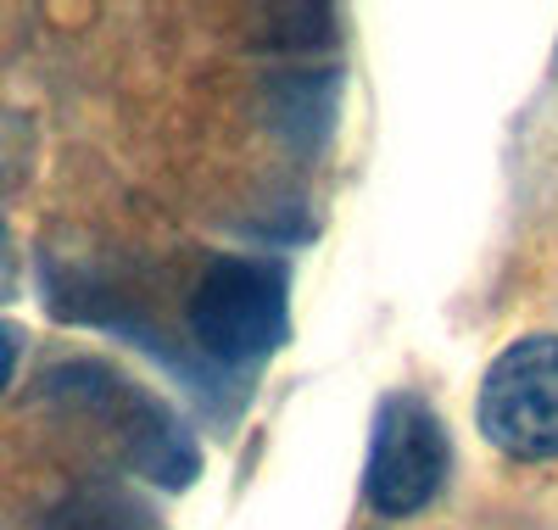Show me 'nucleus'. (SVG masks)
Returning a JSON list of instances; mask_svg holds the SVG:
<instances>
[{"mask_svg": "<svg viewBox=\"0 0 558 530\" xmlns=\"http://www.w3.org/2000/svg\"><path fill=\"white\" fill-rule=\"evenodd\" d=\"M191 329L207 358L246 369L286 341V268L268 257H218L191 302Z\"/></svg>", "mask_w": 558, "mask_h": 530, "instance_id": "obj_1", "label": "nucleus"}, {"mask_svg": "<svg viewBox=\"0 0 558 530\" xmlns=\"http://www.w3.org/2000/svg\"><path fill=\"white\" fill-rule=\"evenodd\" d=\"M481 430L508 458H558V335H525L486 369Z\"/></svg>", "mask_w": 558, "mask_h": 530, "instance_id": "obj_2", "label": "nucleus"}, {"mask_svg": "<svg viewBox=\"0 0 558 530\" xmlns=\"http://www.w3.org/2000/svg\"><path fill=\"white\" fill-rule=\"evenodd\" d=\"M447 480V430L441 413L418 392H391L375 413V447H368L363 497L375 514L402 519L418 514Z\"/></svg>", "mask_w": 558, "mask_h": 530, "instance_id": "obj_3", "label": "nucleus"}, {"mask_svg": "<svg viewBox=\"0 0 558 530\" xmlns=\"http://www.w3.org/2000/svg\"><path fill=\"white\" fill-rule=\"evenodd\" d=\"M39 530H146V508L123 492H78L45 514Z\"/></svg>", "mask_w": 558, "mask_h": 530, "instance_id": "obj_4", "label": "nucleus"}, {"mask_svg": "<svg viewBox=\"0 0 558 530\" xmlns=\"http://www.w3.org/2000/svg\"><path fill=\"white\" fill-rule=\"evenodd\" d=\"M12 369H17V335L0 324V392L12 385Z\"/></svg>", "mask_w": 558, "mask_h": 530, "instance_id": "obj_5", "label": "nucleus"}, {"mask_svg": "<svg viewBox=\"0 0 558 530\" xmlns=\"http://www.w3.org/2000/svg\"><path fill=\"white\" fill-rule=\"evenodd\" d=\"M0 240H7V234H0Z\"/></svg>", "mask_w": 558, "mask_h": 530, "instance_id": "obj_6", "label": "nucleus"}]
</instances>
